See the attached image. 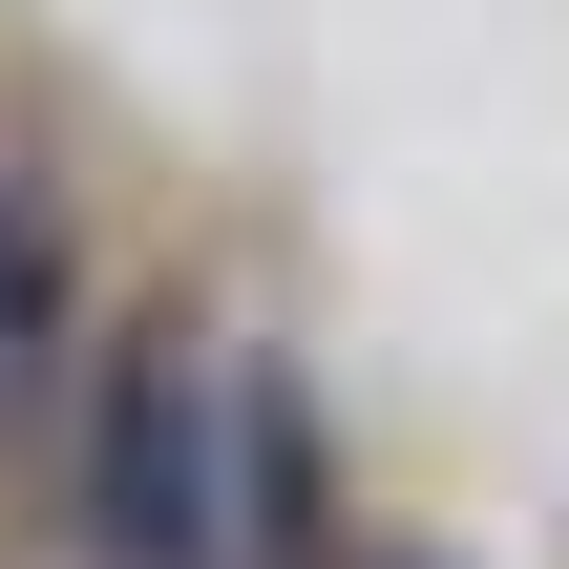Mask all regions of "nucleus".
Listing matches in <instances>:
<instances>
[{
  "instance_id": "obj_1",
  "label": "nucleus",
  "mask_w": 569,
  "mask_h": 569,
  "mask_svg": "<svg viewBox=\"0 0 569 569\" xmlns=\"http://www.w3.org/2000/svg\"><path fill=\"white\" fill-rule=\"evenodd\" d=\"M84 528H106V569H211L232 549V359H211V338H127V359H106Z\"/></svg>"
},
{
  "instance_id": "obj_4",
  "label": "nucleus",
  "mask_w": 569,
  "mask_h": 569,
  "mask_svg": "<svg viewBox=\"0 0 569 569\" xmlns=\"http://www.w3.org/2000/svg\"><path fill=\"white\" fill-rule=\"evenodd\" d=\"M359 569H465V549H359Z\"/></svg>"
},
{
  "instance_id": "obj_3",
  "label": "nucleus",
  "mask_w": 569,
  "mask_h": 569,
  "mask_svg": "<svg viewBox=\"0 0 569 569\" xmlns=\"http://www.w3.org/2000/svg\"><path fill=\"white\" fill-rule=\"evenodd\" d=\"M42 338H63V232H42V211L0 190V401L42 380Z\"/></svg>"
},
{
  "instance_id": "obj_2",
  "label": "nucleus",
  "mask_w": 569,
  "mask_h": 569,
  "mask_svg": "<svg viewBox=\"0 0 569 569\" xmlns=\"http://www.w3.org/2000/svg\"><path fill=\"white\" fill-rule=\"evenodd\" d=\"M211 569H317V422L274 359H232V549Z\"/></svg>"
}]
</instances>
